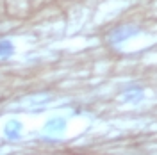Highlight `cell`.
Instances as JSON below:
<instances>
[{
  "label": "cell",
  "instance_id": "6da1fadb",
  "mask_svg": "<svg viewBox=\"0 0 157 155\" xmlns=\"http://www.w3.org/2000/svg\"><path fill=\"white\" fill-rule=\"evenodd\" d=\"M13 54V45L9 41H0V57H7Z\"/></svg>",
  "mask_w": 157,
  "mask_h": 155
}]
</instances>
